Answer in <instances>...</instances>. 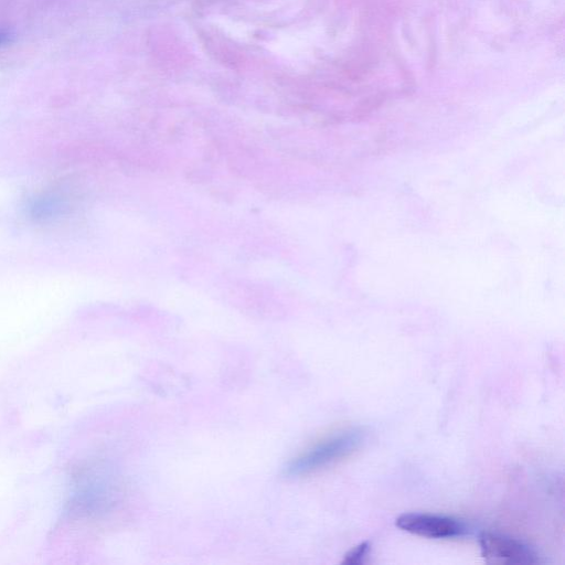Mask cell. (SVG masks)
<instances>
[{
    "mask_svg": "<svg viewBox=\"0 0 565 565\" xmlns=\"http://www.w3.org/2000/svg\"><path fill=\"white\" fill-rule=\"evenodd\" d=\"M10 40V35L7 32L0 31V45L8 42Z\"/></svg>",
    "mask_w": 565,
    "mask_h": 565,
    "instance_id": "5",
    "label": "cell"
},
{
    "mask_svg": "<svg viewBox=\"0 0 565 565\" xmlns=\"http://www.w3.org/2000/svg\"><path fill=\"white\" fill-rule=\"evenodd\" d=\"M395 524L405 532L428 539H449L467 533L462 522L427 513H404L395 520Z\"/></svg>",
    "mask_w": 565,
    "mask_h": 565,
    "instance_id": "3",
    "label": "cell"
},
{
    "mask_svg": "<svg viewBox=\"0 0 565 565\" xmlns=\"http://www.w3.org/2000/svg\"><path fill=\"white\" fill-rule=\"evenodd\" d=\"M481 555L488 563L530 565L539 555L523 542L498 533L483 532L479 539Z\"/></svg>",
    "mask_w": 565,
    "mask_h": 565,
    "instance_id": "2",
    "label": "cell"
},
{
    "mask_svg": "<svg viewBox=\"0 0 565 565\" xmlns=\"http://www.w3.org/2000/svg\"><path fill=\"white\" fill-rule=\"evenodd\" d=\"M363 440L364 433L360 428L340 433L295 458L285 468V473L296 477L321 469L355 451Z\"/></svg>",
    "mask_w": 565,
    "mask_h": 565,
    "instance_id": "1",
    "label": "cell"
},
{
    "mask_svg": "<svg viewBox=\"0 0 565 565\" xmlns=\"http://www.w3.org/2000/svg\"><path fill=\"white\" fill-rule=\"evenodd\" d=\"M369 551H370V542L369 541L362 542L344 555L342 564H347V565L363 564L364 558L366 557Z\"/></svg>",
    "mask_w": 565,
    "mask_h": 565,
    "instance_id": "4",
    "label": "cell"
}]
</instances>
